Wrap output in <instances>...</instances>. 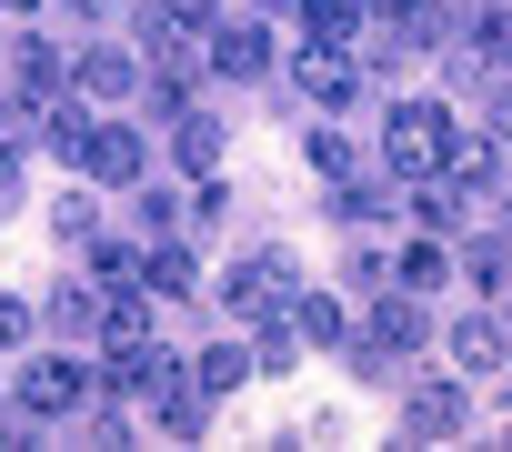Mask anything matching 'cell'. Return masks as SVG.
<instances>
[{
    "mask_svg": "<svg viewBox=\"0 0 512 452\" xmlns=\"http://www.w3.org/2000/svg\"><path fill=\"white\" fill-rule=\"evenodd\" d=\"M71 81H81L91 101H121V91H131V61H121V51H91V61H71Z\"/></svg>",
    "mask_w": 512,
    "mask_h": 452,
    "instance_id": "10",
    "label": "cell"
},
{
    "mask_svg": "<svg viewBox=\"0 0 512 452\" xmlns=\"http://www.w3.org/2000/svg\"><path fill=\"white\" fill-rule=\"evenodd\" d=\"M482 51H492V61L512 71V11H482Z\"/></svg>",
    "mask_w": 512,
    "mask_h": 452,
    "instance_id": "19",
    "label": "cell"
},
{
    "mask_svg": "<svg viewBox=\"0 0 512 452\" xmlns=\"http://www.w3.org/2000/svg\"><path fill=\"white\" fill-rule=\"evenodd\" d=\"M302 21H312V41H352L362 31V0H302Z\"/></svg>",
    "mask_w": 512,
    "mask_h": 452,
    "instance_id": "13",
    "label": "cell"
},
{
    "mask_svg": "<svg viewBox=\"0 0 512 452\" xmlns=\"http://www.w3.org/2000/svg\"><path fill=\"white\" fill-rule=\"evenodd\" d=\"M101 312H111V302H101V292H81V282H71V292H51V322H61V332H101Z\"/></svg>",
    "mask_w": 512,
    "mask_h": 452,
    "instance_id": "14",
    "label": "cell"
},
{
    "mask_svg": "<svg viewBox=\"0 0 512 452\" xmlns=\"http://www.w3.org/2000/svg\"><path fill=\"white\" fill-rule=\"evenodd\" d=\"M141 282H151V292H191V252H171V242H161V252L141 262Z\"/></svg>",
    "mask_w": 512,
    "mask_h": 452,
    "instance_id": "16",
    "label": "cell"
},
{
    "mask_svg": "<svg viewBox=\"0 0 512 452\" xmlns=\"http://www.w3.org/2000/svg\"><path fill=\"white\" fill-rule=\"evenodd\" d=\"M402 432H412V442H452V432H462V392H452V382H422V392L402 402Z\"/></svg>",
    "mask_w": 512,
    "mask_h": 452,
    "instance_id": "3",
    "label": "cell"
},
{
    "mask_svg": "<svg viewBox=\"0 0 512 452\" xmlns=\"http://www.w3.org/2000/svg\"><path fill=\"white\" fill-rule=\"evenodd\" d=\"M81 402H91V372H81V362H31V372H21V412L51 422V412H81Z\"/></svg>",
    "mask_w": 512,
    "mask_h": 452,
    "instance_id": "2",
    "label": "cell"
},
{
    "mask_svg": "<svg viewBox=\"0 0 512 452\" xmlns=\"http://www.w3.org/2000/svg\"><path fill=\"white\" fill-rule=\"evenodd\" d=\"M21 322H31V312H21L11 292H0V352H11V342H21Z\"/></svg>",
    "mask_w": 512,
    "mask_h": 452,
    "instance_id": "20",
    "label": "cell"
},
{
    "mask_svg": "<svg viewBox=\"0 0 512 452\" xmlns=\"http://www.w3.org/2000/svg\"><path fill=\"white\" fill-rule=\"evenodd\" d=\"M81 171H101V181H141V141H131V131H91Z\"/></svg>",
    "mask_w": 512,
    "mask_h": 452,
    "instance_id": "8",
    "label": "cell"
},
{
    "mask_svg": "<svg viewBox=\"0 0 512 452\" xmlns=\"http://www.w3.org/2000/svg\"><path fill=\"white\" fill-rule=\"evenodd\" d=\"M412 342H422V312H412V302H382V312H372V332H362L352 352H362V362H402Z\"/></svg>",
    "mask_w": 512,
    "mask_h": 452,
    "instance_id": "4",
    "label": "cell"
},
{
    "mask_svg": "<svg viewBox=\"0 0 512 452\" xmlns=\"http://www.w3.org/2000/svg\"><path fill=\"white\" fill-rule=\"evenodd\" d=\"M442 272H452V262H442V252H432V242H412V252H402V282H412V292H432V282H442Z\"/></svg>",
    "mask_w": 512,
    "mask_h": 452,
    "instance_id": "18",
    "label": "cell"
},
{
    "mask_svg": "<svg viewBox=\"0 0 512 452\" xmlns=\"http://www.w3.org/2000/svg\"><path fill=\"white\" fill-rule=\"evenodd\" d=\"M181 171H201V181L221 171V121L211 111H181Z\"/></svg>",
    "mask_w": 512,
    "mask_h": 452,
    "instance_id": "9",
    "label": "cell"
},
{
    "mask_svg": "<svg viewBox=\"0 0 512 452\" xmlns=\"http://www.w3.org/2000/svg\"><path fill=\"white\" fill-rule=\"evenodd\" d=\"M11 11H31V0H11Z\"/></svg>",
    "mask_w": 512,
    "mask_h": 452,
    "instance_id": "22",
    "label": "cell"
},
{
    "mask_svg": "<svg viewBox=\"0 0 512 452\" xmlns=\"http://www.w3.org/2000/svg\"><path fill=\"white\" fill-rule=\"evenodd\" d=\"M382 161H392L402 181L442 171V161H452V121H442L432 101H392V121H382Z\"/></svg>",
    "mask_w": 512,
    "mask_h": 452,
    "instance_id": "1",
    "label": "cell"
},
{
    "mask_svg": "<svg viewBox=\"0 0 512 452\" xmlns=\"http://www.w3.org/2000/svg\"><path fill=\"white\" fill-rule=\"evenodd\" d=\"M231 382H251V352H241V342H221V352H201V372H191V392H231Z\"/></svg>",
    "mask_w": 512,
    "mask_h": 452,
    "instance_id": "12",
    "label": "cell"
},
{
    "mask_svg": "<svg viewBox=\"0 0 512 452\" xmlns=\"http://www.w3.org/2000/svg\"><path fill=\"white\" fill-rule=\"evenodd\" d=\"M342 332H352V322H342V302H322V292H312V302H302V342H342Z\"/></svg>",
    "mask_w": 512,
    "mask_h": 452,
    "instance_id": "17",
    "label": "cell"
},
{
    "mask_svg": "<svg viewBox=\"0 0 512 452\" xmlns=\"http://www.w3.org/2000/svg\"><path fill=\"white\" fill-rule=\"evenodd\" d=\"M211 71H231V81H251V71H272V41L251 31V21H231V31H211Z\"/></svg>",
    "mask_w": 512,
    "mask_h": 452,
    "instance_id": "6",
    "label": "cell"
},
{
    "mask_svg": "<svg viewBox=\"0 0 512 452\" xmlns=\"http://www.w3.org/2000/svg\"><path fill=\"white\" fill-rule=\"evenodd\" d=\"M262 11H272V0H262Z\"/></svg>",
    "mask_w": 512,
    "mask_h": 452,
    "instance_id": "23",
    "label": "cell"
},
{
    "mask_svg": "<svg viewBox=\"0 0 512 452\" xmlns=\"http://www.w3.org/2000/svg\"><path fill=\"white\" fill-rule=\"evenodd\" d=\"M282 292H292V262H241L231 272V312H272Z\"/></svg>",
    "mask_w": 512,
    "mask_h": 452,
    "instance_id": "7",
    "label": "cell"
},
{
    "mask_svg": "<svg viewBox=\"0 0 512 452\" xmlns=\"http://www.w3.org/2000/svg\"><path fill=\"white\" fill-rule=\"evenodd\" d=\"M11 71H21V101H51V91H61V51H41V41H21Z\"/></svg>",
    "mask_w": 512,
    "mask_h": 452,
    "instance_id": "11",
    "label": "cell"
},
{
    "mask_svg": "<svg viewBox=\"0 0 512 452\" xmlns=\"http://www.w3.org/2000/svg\"><path fill=\"white\" fill-rule=\"evenodd\" d=\"M452 352H462L472 372H492V362H502V332H492V322H452Z\"/></svg>",
    "mask_w": 512,
    "mask_h": 452,
    "instance_id": "15",
    "label": "cell"
},
{
    "mask_svg": "<svg viewBox=\"0 0 512 452\" xmlns=\"http://www.w3.org/2000/svg\"><path fill=\"white\" fill-rule=\"evenodd\" d=\"M302 91H312V101H352V91H362V71H352V51H332V41H312V51H302Z\"/></svg>",
    "mask_w": 512,
    "mask_h": 452,
    "instance_id": "5",
    "label": "cell"
},
{
    "mask_svg": "<svg viewBox=\"0 0 512 452\" xmlns=\"http://www.w3.org/2000/svg\"><path fill=\"white\" fill-rule=\"evenodd\" d=\"M492 141H512V91H502V101H492Z\"/></svg>",
    "mask_w": 512,
    "mask_h": 452,
    "instance_id": "21",
    "label": "cell"
}]
</instances>
